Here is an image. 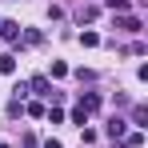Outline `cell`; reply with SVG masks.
<instances>
[{
  "instance_id": "9c48e42d",
  "label": "cell",
  "mask_w": 148,
  "mask_h": 148,
  "mask_svg": "<svg viewBox=\"0 0 148 148\" xmlns=\"http://www.w3.org/2000/svg\"><path fill=\"white\" fill-rule=\"evenodd\" d=\"M60 76H68V64L64 60H52V80H60Z\"/></svg>"
},
{
  "instance_id": "4fadbf2b",
  "label": "cell",
  "mask_w": 148,
  "mask_h": 148,
  "mask_svg": "<svg viewBox=\"0 0 148 148\" xmlns=\"http://www.w3.org/2000/svg\"><path fill=\"white\" fill-rule=\"evenodd\" d=\"M0 148H8V144H0Z\"/></svg>"
},
{
  "instance_id": "30bf717a",
  "label": "cell",
  "mask_w": 148,
  "mask_h": 148,
  "mask_svg": "<svg viewBox=\"0 0 148 148\" xmlns=\"http://www.w3.org/2000/svg\"><path fill=\"white\" fill-rule=\"evenodd\" d=\"M72 124H80V128H84V124H88V112H84V108H72Z\"/></svg>"
},
{
  "instance_id": "277c9868",
  "label": "cell",
  "mask_w": 148,
  "mask_h": 148,
  "mask_svg": "<svg viewBox=\"0 0 148 148\" xmlns=\"http://www.w3.org/2000/svg\"><path fill=\"white\" fill-rule=\"evenodd\" d=\"M52 84H48V76H36L32 84H28V92H40V96H56V92H48Z\"/></svg>"
},
{
  "instance_id": "52a82bcc",
  "label": "cell",
  "mask_w": 148,
  "mask_h": 148,
  "mask_svg": "<svg viewBox=\"0 0 148 148\" xmlns=\"http://www.w3.org/2000/svg\"><path fill=\"white\" fill-rule=\"evenodd\" d=\"M0 72H16V56H12V52L0 56Z\"/></svg>"
},
{
  "instance_id": "7a4b0ae2",
  "label": "cell",
  "mask_w": 148,
  "mask_h": 148,
  "mask_svg": "<svg viewBox=\"0 0 148 148\" xmlns=\"http://www.w3.org/2000/svg\"><path fill=\"white\" fill-rule=\"evenodd\" d=\"M104 132H108V136H112V140H124V136H128V120H120V116H112V120H108V128H104Z\"/></svg>"
},
{
  "instance_id": "5b68a950",
  "label": "cell",
  "mask_w": 148,
  "mask_h": 148,
  "mask_svg": "<svg viewBox=\"0 0 148 148\" xmlns=\"http://www.w3.org/2000/svg\"><path fill=\"white\" fill-rule=\"evenodd\" d=\"M144 120H148V108H144V104H136V108H132V120H128V124L144 128Z\"/></svg>"
},
{
  "instance_id": "ba28073f",
  "label": "cell",
  "mask_w": 148,
  "mask_h": 148,
  "mask_svg": "<svg viewBox=\"0 0 148 148\" xmlns=\"http://www.w3.org/2000/svg\"><path fill=\"white\" fill-rule=\"evenodd\" d=\"M80 44H84V48H96L100 36H96V32H80Z\"/></svg>"
},
{
  "instance_id": "6da1fadb",
  "label": "cell",
  "mask_w": 148,
  "mask_h": 148,
  "mask_svg": "<svg viewBox=\"0 0 148 148\" xmlns=\"http://www.w3.org/2000/svg\"><path fill=\"white\" fill-rule=\"evenodd\" d=\"M0 36H4L8 44H16V40H20L24 32H20V24H16V20H0Z\"/></svg>"
},
{
  "instance_id": "8992f818",
  "label": "cell",
  "mask_w": 148,
  "mask_h": 148,
  "mask_svg": "<svg viewBox=\"0 0 148 148\" xmlns=\"http://www.w3.org/2000/svg\"><path fill=\"white\" fill-rule=\"evenodd\" d=\"M116 28H124V32H140V20H136V16H120Z\"/></svg>"
},
{
  "instance_id": "8fae6325",
  "label": "cell",
  "mask_w": 148,
  "mask_h": 148,
  "mask_svg": "<svg viewBox=\"0 0 148 148\" xmlns=\"http://www.w3.org/2000/svg\"><path fill=\"white\" fill-rule=\"evenodd\" d=\"M44 148H60V140H52V136H48V140H44Z\"/></svg>"
},
{
  "instance_id": "7c38bea8",
  "label": "cell",
  "mask_w": 148,
  "mask_h": 148,
  "mask_svg": "<svg viewBox=\"0 0 148 148\" xmlns=\"http://www.w3.org/2000/svg\"><path fill=\"white\" fill-rule=\"evenodd\" d=\"M116 148H128V144H116Z\"/></svg>"
},
{
  "instance_id": "3957f363",
  "label": "cell",
  "mask_w": 148,
  "mask_h": 148,
  "mask_svg": "<svg viewBox=\"0 0 148 148\" xmlns=\"http://www.w3.org/2000/svg\"><path fill=\"white\" fill-rule=\"evenodd\" d=\"M80 108L84 112H96L100 108V92H80Z\"/></svg>"
}]
</instances>
